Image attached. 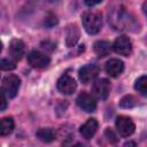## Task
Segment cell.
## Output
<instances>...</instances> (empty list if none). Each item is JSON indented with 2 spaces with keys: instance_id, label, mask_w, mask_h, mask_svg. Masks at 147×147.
I'll use <instances>...</instances> for the list:
<instances>
[{
  "instance_id": "6da1fadb",
  "label": "cell",
  "mask_w": 147,
  "mask_h": 147,
  "mask_svg": "<svg viewBox=\"0 0 147 147\" xmlns=\"http://www.w3.org/2000/svg\"><path fill=\"white\" fill-rule=\"evenodd\" d=\"M82 23L85 31L90 34H95L101 30L102 18L99 13L95 11H86L82 15Z\"/></svg>"
},
{
  "instance_id": "7a4b0ae2",
  "label": "cell",
  "mask_w": 147,
  "mask_h": 147,
  "mask_svg": "<svg viewBox=\"0 0 147 147\" xmlns=\"http://www.w3.org/2000/svg\"><path fill=\"white\" fill-rule=\"evenodd\" d=\"M21 86V79L15 75H8L3 79V92L8 98H15Z\"/></svg>"
},
{
  "instance_id": "3957f363",
  "label": "cell",
  "mask_w": 147,
  "mask_h": 147,
  "mask_svg": "<svg viewBox=\"0 0 147 147\" xmlns=\"http://www.w3.org/2000/svg\"><path fill=\"white\" fill-rule=\"evenodd\" d=\"M116 129L122 137H129L134 132L136 125L130 117L118 116L116 118Z\"/></svg>"
},
{
  "instance_id": "277c9868",
  "label": "cell",
  "mask_w": 147,
  "mask_h": 147,
  "mask_svg": "<svg viewBox=\"0 0 147 147\" xmlns=\"http://www.w3.org/2000/svg\"><path fill=\"white\" fill-rule=\"evenodd\" d=\"M49 57L39 52V51H32L29 53L28 55V62L29 64L32 67V68H36V69H42V68H46L48 64H49Z\"/></svg>"
},
{
  "instance_id": "5b68a950",
  "label": "cell",
  "mask_w": 147,
  "mask_h": 147,
  "mask_svg": "<svg viewBox=\"0 0 147 147\" xmlns=\"http://www.w3.org/2000/svg\"><path fill=\"white\" fill-rule=\"evenodd\" d=\"M92 92L93 95L98 99L105 100L108 98L109 92H110V83L108 82V79L101 78L94 82L93 86H92Z\"/></svg>"
},
{
  "instance_id": "8992f818",
  "label": "cell",
  "mask_w": 147,
  "mask_h": 147,
  "mask_svg": "<svg viewBox=\"0 0 147 147\" xmlns=\"http://www.w3.org/2000/svg\"><path fill=\"white\" fill-rule=\"evenodd\" d=\"M114 51L119 54V55H124V56H129L132 52V42L129 39V37L126 36H119L113 45Z\"/></svg>"
},
{
  "instance_id": "52a82bcc",
  "label": "cell",
  "mask_w": 147,
  "mask_h": 147,
  "mask_svg": "<svg viewBox=\"0 0 147 147\" xmlns=\"http://www.w3.org/2000/svg\"><path fill=\"white\" fill-rule=\"evenodd\" d=\"M79 79L83 84H88L99 75V67L95 64H86L79 69Z\"/></svg>"
},
{
  "instance_id": "ba28073f",
  "label": "cell",
  "mask_w": 147,
  "mask_h": 147,
  "mask_svg": "<svg viewBox=\"0 0 147 147\" xmlns=\"http://www.w3.org/2000/svg\"><path fill=\"white\" fill-rule=\"evenodd\" d=\"M76 87H77V84L75 79L69 75H63L57 80V90L62 94H67V95L72 94L76 91Z\"/></svg>"
},
{
  "instance_id": "9c48e42d",
  "label": "cell",
  "mask_w": 147,
  "mask_h": 147,
  "mask_svg": "<svg viewBox=\"0 0 147 147\" xmlns=\"http://www.w3.org/2000/svg\"><path fill=\"white\" fill-rule=\"evenodd\" d=\"M76 101H77L78 107L80 109H83L84 111H86V113H92L96 108V101L94 100V98L92 95H90L86 92L80 93L77 96V100Z\"/></svg>"
},
{
  "instance_id": "30bf717a",
  "label": "cell",
  "mask_w": 147,
  "mask_h": 147,
  "mask_svg": "<svg viewBox=\"0 0 147 147\" xmlns=\"http://www.w3.org/2000/svg\"><path fill=\"white\" fill-rule=\"evenodd\" d=\"M8 52H9V55L14 60H21L22 56L24 55V52H25L24 42L22 40H20V39H13L9 42Z\"/></svg>"
},
{
  "instance_id": "8fae6325",
  "label": "cell",
  "mask_w": 147,
  "mask_h": 147,
  "mask_svg": "<svg viewBox=\"0 0 147 147\" xmlns=\"http://www.w3.org/2000/svg\"><path fill=\"white\" fill-rule=\"evenodd\" d=\"M106 72L110 76V77H117L119 76L123 70H124V63L118 60V59H110L107 63H106Z\"/></svg>"
},
{
  "instance_id": "7c38bea8",
  "label": "cell",
  "mask_w": 147,
  "mask_h": 147,
  "mask_svg": "<svg viewBox=\"0 0 147 147\" xmlns=\"http://www.w3.org/2000/svg\"><path fill=\"white\" fill-rule=\"evenodd\" d=\"M96 130H98V122H96V119L90 118V119H87V121L80 126L79 132H80V134H82L83 138H85V139H91V138L95 134Z\"/></svg>"
},
{
  "instance_id": "4fadbf2b",
  "label": "cell",
  "mask_w": 147,
  "mask_h": 147,
  "mask_svg": "<svg viewBox=\"0 0 147 147\" xmlns=\"http://www.w3.org/2000/svg\"><path fill=\"white\" fill-rule=\"evenodd\" d=\"M79 39V30L77 25L71 24L67 28V34H65V42L69 47H72L76 45V42Z\"/></svg>"
},
{
  "instance_id": "5bb4252c",
  "label": "cell",
  "mask_w": 147,
  "mask_h": 147,
  "mask_svg": "<svg viewBox=\"0 0 147 147\" xmlns=\"http://www.w3.org/2000/svg\"><path fill=\"white\" fill-rule=\"evenodd\" d=\"M37 138L42 142H52L55 139V132L52 129L41 127L36 132Z\"/></svg>"
},
{
  "instance_id": "9a60e30c",
  "label": "cell",
  "mask_w": 147,
  "mask_h": 147,
  "mask_svg": "<svg viewBox=\"0 0 147 147\" xmlns=\"http://www.w3.org/2000/svg\"><path fill=\"white\" fill-rule=\"evenodd\" d=\"M14 130V121L11 117H3L0 119V136H8Z\"/></svg>"
},
{
  "instance_id": "2e32d148",
  "label": "cell",
  "mask_w": 147,
  "mask_h": 147,
  "mask_svg": "<svg viewBox=\"0 0 147 147\" xmlns=\"http://www.w3.org/2000/svg\"><path fill=\"white\" fill-rule=\"evenodd\" d=\"M94 52L99 56H106L110 52V42L106 40H98L94 44Z\"/></svg>"
},
{
  "instance_id": "e0dca14e",
  "label": "cell",
  "mask_w": 147,
  "mask_h": 147,
  "mask_svg": "<svg viewBox=\"0 0 147 147\" xmlns=\"http://www.w3.org/2000/svg\"><path fill=\"white\" fill-rule=\"evenodd\" d=\"M134 88L144 96L147 95V77L146 76H141L136 80L134 84Z\"/></svg>"
},
{
  "instance_id": "ac0fdd59",
  "label": "cell",
  "mask_w": 147,
  "mask_h": 147,
  "mask_svg": "<svg viewBox=\"0 0 147 147\" xmlns=\"http://www.w3.org/2000/svg\"><path fill=\"white\" fill-rule=\"evenodd\" d=\"M137 105V100L133 95H125L119 101V107L122 108H132Z\"/></svg>"
},
{
  "instance_id": "d6986e66",
  "label": "cell",
  "mask_w": 147,
  "mask_h": 147,
  "mask_svg": "<svg viewBox=\"0 0 147 147\" xmlns=\"http://www.w3.org/2000/svg\"><path fill=\"white\" fill-rule=\"evenodd\" d=\"M16 68V64L14 61L9 60V59H2L0 60V70H5V71H9Z\"/></svg>"
},
{
  "instance_id": "ffe728a7",
  "label": "cell",
  "mask_w": 147,
  "mask_h": 147,
  "mask_svg": "<svg viewBox=\"0 0 147 147\" xmlns=\"http://www.w3.org/2000/svg\"><path fill=\"white\" fill-rule=\"evenodd\" d=\"M7 108V100L5 96V92L0 90V111H3Z\"/></svg>"
},
{
  "instance_id": "44dd1931",
  "label": "cell",
  "mask_w": 147,
  "mask_h": 147,
  "mask_svg": "<svg viewBox=\"0 0 147 147\" xmlns=\"http://www.w3.org/2000/svg\"><path fill=\"white\" fill-rule=\"evenodd\" d=\"M105 136L108 138V140H109L110 142H116V141H117V138H116L115 133H114L110 129H107V130L105 131Z\"/></svg>"
},
{
  "instance_id": "7402d4cb",
  "label": "cell",
  "mask_w": 147,
  "mask_h": 147,
  "mask_svg": "<svg viewBox=\"0 0 147 147\" xmlns=\"http://www.w3.org/2000/svg\"><path fill=\"white\" fill-rule=\"evenodd\" d=\"M102 0H84V2L87 5V6H90V7H92V6H95V5H98V3H100Z\"/></svg>"
},
{
  "instance_id": "603a6c76",
  "label": "cell",
  "mask_w": 147,
  "mask_h": 147,
  "mask_svg": "<svg viewBox=\"0 0 147 147\" xmlns=\"http://www.w3.org/2000/svg\"><path fill=\"white\" fill-rule=\"evenodd\" d=\"M124 146H136V144L134 142H125Z\"/></svg>"
},
{
  "instance_id": "cb8c5ba5",
  "label": "cell",
  "mask_w": 147,
  "mask_h": 147,
  "mask_svg": "<svg viewBox=\"0 0 147 147\" xmlns=\"http://www.w3.org/2000/svg\"><path fill=\"white\" fill-rule=\"evenodd\" d=\"M1 48H2V45H1V42H0V52H1Z\"/></svg>"
},
{
  "instance_id": "d4e9b609",
  "label": "cell",
  "mask_w": 147,
  "mask_h": 147,
  "mask_svg": "<svg viewBox=\"0 0 147 147\" xmlns=\"http://www.w3.org/2000/svg\"><path fill=\"white\" fill-rule=\"evenodd\" d=\"M48 1H51V2H53V1H57V0H48Z\"/></svg>"
}]
</instances>
